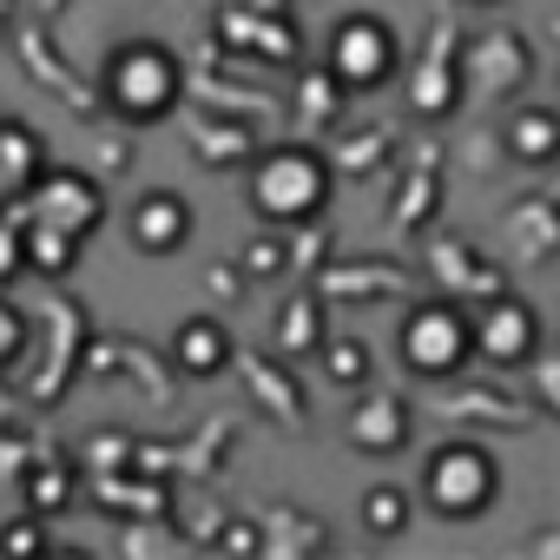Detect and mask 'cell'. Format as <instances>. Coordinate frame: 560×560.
Listing matches in <instances>:
<instances>
[{
  "instance_id": "44dd1931",
  "label": "cell",
  "mask_w": 560,
  "mask_h": 560,
  "mask_svg": "<svg viewBox=\"0 0 560 560\" xmlns=\"http://www.w3.org/2000/svg\"><path fill=\"white\" fill-rule=\"evenodd\" d=\"M277 264H284V250H277V244H270V237H257V244H250V250H244V270H250V277H270V270H277Z\"/></svg>"
},
{
  "instance_id": "5b68a950",
  "label": "cell",
  "mask_w": 560,
  "mask_h": 560,
  "mask_svg": "<svg viewBox=\"0 0 560 560\" xmlns=\"http://www.w3.org/2000/svg\"><path fill=\"white\" fill-rule=\"evenodd\" d=\"M396 60H402V47H396V27H389V21H376V14H343V21L330 27L324 67H330L350 93L383 86V80L396 73Z\"/></svg>"
},
{
  "instance_id": "2e32d148",
  "label": "cell",
  "mask_w": 560,
  "mask_h": 560,
  "mask_svg": "<svg viewBox=\"0 0 560 560\" xmlns=\"http://www.w3.org/2000/svg\"><path fill=\"white\" fill-rule=\"evenodd\" d=\"M324 370H330V383H363L370 376V350L357 337H337V343H324Z\"/></svg>"
},
{
  "instance_id": "d6986e66",
  "label": "cell",
  "mask_w": 560,
  "mask_h": 560,
  "mask_svg": "<svg viewBox=\"0 0 560 560\" xmlns=\"http://www.w3.org/2000/svg\"><path fill=\"white\" fill-rule=\"evenodd\" d=\"M534 402H540L547 416H560V357H540V363H534Z\"/></svg>"
},
{
  "instance_id": "5bb4252c",
  "label": "cell",
  "mask_w": 560,
  "mask_h": 560,
  "mask_svg": "<svg viewBox=\"0 0 560 560\" xmlns=\"http://www.w3.org/2000/svg\"><path fill=\"white\" fill-rule=\"evenodd\" d=\"M73 244H80L73 231H60V224H40V218H34V231H27V264H34V270H47V277H67V270H73Z\"/></svg>"
},
{
  "instance_id": "52a82bcc",
  "label": "cell",
  "mask_w": 560,
  "mask_h": 560,
  "mask_svg": "<svg viewBox=\"0 0 560 560\" xmlns=\"http://www.w3.org/2000/svg\"><path fill=\"white\" fill-rule=\"evenodd\" d=\"M34 218L80 237V231H93V224L106 218V205H100V185H86L80 172H54V178L34 191Z\"/></svg>"
},
{
  "instance_id": "6da1fadb",
  "label": "cell",
  "mask_w": 560,
  "mask_h": 560,
  "mask_svg": "<svg viewBox=\"0 0 560 560\" xmlns=\"http://www.w3.org/2000/svg\"><path fill=\"white\" fill-rule=\"evenodd\" d=\"M330 205V165L311 145H270L250 165V211L264 224H311Z\"/></svg>"
},
{
  "instance_id": "9c48e42d",
  "label": "cell",
  "mask_w": 560,
  "mask_h": 560,
  "mask_svg": "<svg viewBox=\"0 0 560 560\" xmlns=\"http://www.w3.org/2000/svg\"><path fill=\"white\" fill-rule=\"evenodd\" d=\"M350 442H357L363 455H396V448L409 442V402L389 396V389L363 396V402L350 409Z\"/></svg>"
},
{
  "instance_id": "ba28073f",
  "label": "cell",
  "mask_w": 560,
  "mask_h": 560,
  "mask_svg": "<svg viewBox=\"0 0 560 560\" xmlns=\"http://www.w3.org/2000/svg\"><path fill=\"white\" fill-rule=\"evenodd\" d=\"M132 244L145 250V257H172L185 237H191V205L178 198V191H145L139 205H132Z\"/></svg>"
},
{
  "instance_id": "7a4b0ae2",
  "label": "cell",
  "mask_w": 560,
  "mask_h": 560,
  "mask_svg": "<svg viewBox=\"0 0 560 560\" xmlns=\"http://www.w3.org/2000/svg\"><path fill=\"white\" fill-rule=\"evenodd\" d=\"M100 93H106V106H113L119 119L152 126V119H165V113L178 106V93H185V67H178V54L159 47V40H126V47L106 60Z\"/></svg>"
},
{
  "instance_id": "ac0fdd59",
  "label": "cell",
  "mask_w": 560,
  "mask_h": 560,
  "mask_svg": "<svg viewBox=\"0 0 560 560\" xmlns=\"http://www.w3.org/2000/svg\"><path fill=\"white\" fill-rule=\"evenodd\" d=\"M21 350H27V317H21V304L0 298V370H8Z\"/></svg>"
},
{
  "instance_id": "8fae6325",
  "label": "cell",
  "mask_w": 560,
  "mask_h": 560,
  "mask_svg": "<svg viewBox=\"0 0 560 560\" xmlns=\"http://www.w3.org/2000/svg\"><path fill=\"white\" fill-rule=\"evenodd\" d=\"M508 152L527 159V165L560 159V113H547V106H521V113L508 119Z\"/></svg>"
},
{
  "instance_id": "9a60e30c",
  "label": "cell",
  "mask_w": 560,
  "mask_h": 560,
  "mask_svg": "<svg viewBox=\"0 0 560 560\" xmlns=\"http://www.w3.org/2000/svg\"><path fill=\"white\" fill-rule=\"evenodd\" d=\"M363 527H370V534H396V527H409V494L389 488V481L370 488V494H363Z\"/></svg>"
},
{
  "instance_id": "e0dca14e",
  "label": "cell",
  "mask_w": 560,
  "mask_h": 560,
  "mask_svg": "<svg viewBox=\"0 0 560 560\" xmlns=\"http://www.w3.org/2000/svg\"><path fill=\"white\" fill-rule=\"evenodd\" d=\"M343 93H350V86H343L337 73H311V80H304V113H311V119H330V113L343 106Z\"/></svg>"
},
{
  "instance_id": "4fadbf2b",
  "label": "cell",
  "mask_w": 560,
  "mask_h": 560,
  "mask_svg": "<svg viewBox=\"0 0 560 560\" xmlns=\"http://www.w3.org/2000/svg\"><path fill=\"white\" fill-rule=\"evenodd\" d=\"M277 350L284 357H304V350H324V311L311 298L284 304V317H277Z\"/></svg>"
},
{
  "instance_id": "277c9868",
  "label": "cell",
  "mask_w": 560,
  "mask_h": 560,
  "mask_svg": "<svg viewBox=\"0 0 560 560\" xmlns=\"http://www.w3.org/2000/svg\"><path fill=\"white\" fill-rule=\"evenodd\" d=\"M396 350H402V363L416 370V376H455V370H468V357H475V317L462 311V304H416L409 317H402V330H396Z\"/></svg>"
},
{
  "instance_id": "ffe728a7",
  "label": "cell",
  "mask_w": 560,
  "mask_h": 560,
  "mask_svg": "<svg viewBox=\"0 0 560 560\" xmlns=\"http://www.w3.org/2000/svg\"><path fill=\"white\" fill-rule=\"evenodd\" d=\"M47 547V527L40 521H14L8 534H0V553H40Z\"/></svg>"
},
{
  "instance_id": "7c38bea8",
  "label": "cell",
  "mask_w": 560,
  "mask_h": 560,
  "mask_svg": "<svg viewBox=\"0 0 560 560\" xmlns=\"http://www.w3.org/2000/svg\"><path fill=\"white\" fill-rule=\"evenodd\" d=\"M508 231H514V244H521V250H534V264H540V257H553V250H560V205H534V211L521 205V211L508 218Z\"/></svg>"
},
{
  "instance_id": "603a6c76",
  "label": "cell",
  "mask_w": 560,
  "mask_h": 560,
  "mask_svg": "<svg viewBox=\"0 0 560 560\" xmlns=\"http://www.w3.org/2000/svg\"><path fill=\"white\" fill-rule=\"evenodd\" d=\"M527 553H560V534H540V540H527Z\"/></svg>"
},
{
  "instance_id": "7402d4cb",
  "label": "cell",
  "mask_w": 560,
  "mask_h": 560,
  "mask_svg": "<svg viewBox=\"0 0 560 560\" xmlns=\"http://www.w3.org/2000/svg\"><path fill=\"white\" fill-rule=\"evenodd\" d=\"M14 264H21V257H14V237H0V277H8Z\"/></svg>"
},
{
  "instance_id": "8992f818",
  "label": "cell",
  "mask_w": 560,
  "mask_h": 560,
  "mask_svg": "<svg viewBox=\"0 0 560 560\" xmlns=\"http://www.w3.org/2000/svg\"><path fill=\"white\" fill-rule=\"evenodd\" d=\"M540 350V317L521 304V298H488L481 317H475V357L494 363V370H521L527 357Z\"/></svg>"
},
{
  "instance_id": "3957f363",
  "label": "cell",
  "mask_w": 560,
  "mask_h": 560,
  "mask_svg": "<svg viewBox=\"0 0 560 560\" xmlns=\"http://www.w3.org/2000/svg\"><path fill=\"white\" fill-rule=\"evenodd\" d=\"M494 494H501V462L481 442H442V448H429V462H422V501L442 521H468Z\"/></svg>"
},
{
  "instance_id": "30bf717a",
  "label": "cell",
  "mask_w": 560,
  "mask_h": 560,
  "mask_svg": "<svg viewBox=\"0 0 560 560\" xmlns=\"http://www.w3.org/2000/svg\"><path fill=\"white\" fill-rule=\"evenodd\" d=\"M172 363H178L185 376H218V370L231 363L224 324H218V317H185V324L172 330Z\"/></svg>"
}]
</instances>
